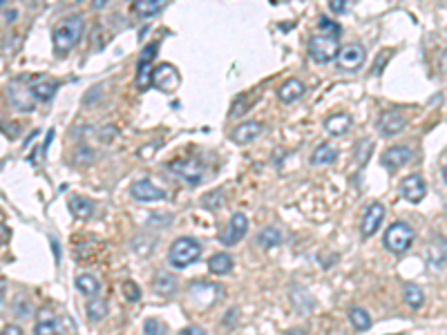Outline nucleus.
<instances>
[{
    "mask_svg": "<svg viewBox=\"0 0 447 335\" xmlns=\"http://www.w3.org/2000/svg\"><path fill=\"white\" fill-rule=\"evenodd\" d=\"M83 27H85V23H83V16L80 14L67 16L65 21L54 27V34H52L54 50H56L58 54L69 52L80 41V36H83Z\"/></svg>",
    "mask_w": 447,
    "mask_h": 335,
    "instance_id": "nucleus-1",
    "label": "nucleus"
},
{
    "mask_svg": "<svg viewBox=\"0 0 447 335\" xmlns=\"http://www.w3.org/2000/svg\"><path fill=\"white\" fill-rule=\"evenodd\" d=\"M201 257V244L193 237H179L168 250V261L173 268H186Z\"/></svg>",
    "mask_w": 447,
    "mask_h": 335,
    "instance_id": "nucleus-2",
    "label": "nucleus"
},
{
    "mask_svg": "<svg viewBox=\"0 0 447 335\" xmlns=\"http://www.w3.org/2000/svg\"><path fill=\"white\" fill-rule=\"evenodd\" d=\"M411 244H414V230H411V226L405 221L391 224L387 233H384V246H387L389 252L402 255L405 250H409Z\"/></svg>",
    "mask_w": 447,
    "mask_h": 335,
    "instance_id": "nucleus-3",
    "label": "nucleus"
},
{
    "mask_svg": "<svg viewBox=\"0 0 447 335\" xmlns=\"http://www.w3.org/2000/svg\"><path fill=\"white\" fill-rule=\"evenodd\" d=\"M309 54L316 63H331L338 58L340 54V41L338 36H329V34H316L309 41Z\"/></svg>",
    "mask_w": 447,
    "mask_h": 335,
    "instance_id": "nucleus-4",
    "label": "nucleus"
},
{
    "mask_svg": "<svg viewBox=\"0 0 447 335\" xmlns=\"http://www.w3.org/2000/svg\"><path fill=\"white\" fill-rule=\"evenodd\" d=\"M168 170L173 172V175L182 177L186 184H190V186H199L206 177L204 164H199V161H195V159H177L173 164H168Z\"/></svg>",
    "mask_w": 447,
    "mask_h": 335,
    "instance_id": "nucleus-5",
    "label": "nucleus"
},
{
    "mask_svg": "<svg viewBox=\"0 0 447 335\" xmlns=\"http://www.w3.org/2000/svg\"><path fill=\"white\" fill-rule=\"evenodd\" d=\"M246 230H248V217L244 213H235L230 217L226 230L219 235V241L224 246H235V244L246 235Z\"/></svg>",
    "mask_w": 447,
    "mask_h": 335,
    "instance_id": "nucleus-6",
    "label": "nucleus"
},
{
    "mask_svg": "<svg viewBox=\"0 0 447 335\" xmlns=\"http://www.w3.org/2000/svg\"><path fill=\"white\" fill-rule=\"evenodd\" d=\"M152 85L161 92H173L179 85V74L177 69L170 65V63H161L155 69H152Z\"/></svg>",
    "mask_w": 447,
    "mask_h": 335,
    "instance_id": "nucleus-7",
    "label": "nucleus"
},
{
    "mask_svg": "<svg viewBox=\"0 0 447 335\" xmlns=\"http://www.w3.org/2000/svg\"><path fill=\"white\" fill-rule=\"evenodd\" d=\"M364 56H367V52H364V47L360 43H349V45H345V47H340L338 65L342 69L353 72L364 63Z\"/></svg>",
    "mask_w": 447,
    "mask_h": 335,
    "instance_id": "nucleus-8",
    "label": "nucleus"
},
{
    "mask_svg": "<svg viewBox=\"0 0 447 335\" xmlns=\"http://www.w3.org/2000/svg\"><path fill=\"white\" fill-rule=\"evenodd\" d=\"M130 193H132L134 199H137V202H143V204H148V202H164V199H166L164 190H161L159 186H155L148 179L134 181L132 188H130Z\"/></svg>",
    "mask_w": 447,
    "mask_h": 335,
    "instance_id": "nucleus-9",
    "label": "nucleus"
},
{
    "mask_svg": "<svg viewBox=\"0 0 447 335\" xmlns=\"http://www.w3.org/2000/svg\"><path fill=\"white\" fill-rule=\"evenodd\" d=\"M405 125H407V119L400 110H389V112L380 114V119H378V130L382 137H396V134L405 130Z\"/></svg>",
    "mask_w": 447,
    "mask_h": 335,
    "instance_id": "nucleus-10",
    "label": "nucleus"
},
{
    "mask_svg": "<svg viewBox=\"0 0 447 335\" xmlns=\"http://www.w3.org/2000/svg\"><path fill=\"white\" fill-rule=\"evenodd\" d=\"M157 52V45H148L146 50L141 52L139 65H137V76H134V83H137L139 89H148L152 85V54Z\"/></svg>",
    "mask_w": 447,
    "mask_h": 335,
    "instance_id": "nucleus-11",
    "label": "nucleus"
},
{
    "mask_svg": "<svg viewBox=\"0 0 447 335\" xmlns=\"http://www.w3.org/2000/svg\"><path fill=\"white\" fill-rule=\"evenodd\" d=\"M400 193L402 197L407 199L411 204H420L425 199V193H427V186H425V179L420 175H409L402 179L400 184Z\"/></svg>",
    "mask_w": 447,
    "mask_h": 335,
    "instance_id": "nucleus-12",
    "label": "nucleus"
},
{
    "mask_svg": "<svg viewBox=\"0 0 447 335\" xmlns=\"http://www.w3.org/2000/svg\"><path fill=\"white\" fill-rule=\"evenodd\" d=\"M382 217H384V206L382 204H371L369 208L364 210L362 215V221H360V233H362V237H371V235H375V230L380 228V224H382Z\"/></svg>",
    "mask_w": 447,
    "mask_h": 335,
    "instance_id": "nucleus-13",
    "label": "nucleus"
},
{
    "mask_svg": "<svg viewBox=\"0 0 447 335\" xmlns=\"http://www.w3.org/2000/svg\"><path fill=\"white\" fill-rule=\"evenodd\" d=\"M411 159V148L409 146H391L384 150L382 155V168H387L389 172H396L405 164H409Z\"/></svg>",
    "mask_w": 447,
    "mask_h": 335,
    "instance_id": "nucleus-14",
    "label": "nucleus"
},
{
    "mask_svg": "<svg viewBox=\"0 0 447 335\" xmlns=\"http://www.w3.org/2000/svg\"><path fill=\"white\" fill-rule=\"evenodd\" d=\"M304 92H307V87H304L300 78H289L280 85V89H277V98H280L282 103H295L298 98L304 96Z\"/></svg>",
    "mask_w": 447,
    "mask_h": 335,
    "instance_id": "nucleus-15",
    "label": "nucleus"
},
{
    "mask_svg": "<svg viewBox=\"0 0 447 335\" xmlns=\"http://www.w3.org/2000/svg\"><path fill=\"white\" fill-rule=\"evenodd\" d=\"M262 134V123L257 121H244L232 130V141L235 143H250Z\"/></svg>",
    "mask_w": 447,
    "mask_h": 335,
    "instance_id": "nucleus-16",
    "label": "nucleus"
},
{
    "mask_svg": "<svg viewBox=\"0 0 447 335\" xmlns=\"http://www.w3.org/2000/svg\"><path fill=\"white\" fill-rule=\"evenodd\" d=\"M67 204H69L72 215L78 217V219H87V217H92V213H94V204L89 202L87 197L72 195V197L67 199Z\"/></svg>",
    "mask_w": 447,
    "mask_h": 335,
    "instance_id": "nucleus-17",
    "label": "nucleus"
},
{
    "mask_svg": "<svg viewBox=\"0 0 447 335\" xmlns=\"http://www.w3.org/2000/svg\"><path fill=\"white\" fill-rule=\"evenodd\" d=\"M325 128L329 134H334V137H342V134L349 132V128H351V116L349 114H334V116H329L327 123H325Z\"/></svg>",
    "mask_w": 447,
    "mask_h": 335,
    "instance_id": "nucleus-18",
    "label": "nucleus"
},
{
    "mask_svg": "<svg viewBox=\"0 0 447 335\" xmlns=\"http://www.w3.org/2000/svg\"><path fill=\"white\" fill-rule=\"evenodd\" d=\"M56 89H58L56 80H36V83H32L30 92H32V96L39 98V101H52L54 94H56Z\"/></svg>",
    "mask_w": 447,
    "mask_h": 335,
    "instance_id": "nucleus-19",
    "label": "nucleus"
},
{
    "mask_svg": "<svg viewBox=\"0 0 447 335\" xmlns=\"http://www.w3.org/2000/svg\"><path fill=\"white\" fill-rule=\"evenodd\" d=\"M336 159H338V148L331 146V143H322V146L313 152L311 164L313 166H329V164H334Z\"/></svg>",
    "mask_w": 447,
    "mask_h": 335,
    "instance_id": "nucleus-20",
    "label": "nucleus"
},
{
    "mask_svg": "<svg viewBox=\"0 0 447 335\" xmlns=\"http://www.w3.org/2000/svg\"><path fill=\"white\" fill-rule=\"evenodd\" d=\"M74 284H76V291L80 295H85V297H94V295H98V291H101V282H98L96 277L87 275V273L78 275Z\"/></svg>",
    "mask_w": 447,
    "mask_h": 335,
    "instance_id": "nucleus-21",
    "label": "nucleus"
},
{
    "mask_svg": "<svg viewBox=\"0 0 447 335\" xmlns=\"http://www.w3.org/2000/svg\"><path fill=\"white\" fill-rule=\"evenodd\" d=\"M208 268H210L212 275H228L232 270V257L228 255V252H217V255L210 257Z\"/></svg>",
    "mask_w": 447,
    "mask_h": 335,
    "instance_id": "nucleus-22",
    "label": "nucleus"
},
{
    "mask_svg": "<svg viewBox=\"0 0 447 335\" xmlns=\"http://www.w3.org/2000/svg\"><path fill=\"white\" fill-rule=\"evenodd\" d=\"M402 297H405L409 309H414V311H418L420 306L425 304V295H423V291H420V286H416V284L402 286Z\"/></svg>",
    "mask_w": 447,
    "mask_h": 335,
    "instance_id": "nucleus-23",
    "label": "nucleus"
},
{
    "mask_svg": "<svg viewBox=\"0 0 447 335\" xmlns=\"http://www.w3.org/2000/svg\"><path fill=\"white\" fill-rule=\"evenodd\" d=\"M164 7H166V0H137V3L132 5L134 14H139V16H155Z\"/></svg>",
    "mask_w": 447,
    "mask_h": 335,
    "instance_id": "nucleus-24",
    "label": "nucleus"
},
{
    "mask_svg": "<svg viewBox=\"0 0 447 335\" xmlns=\"http://www.w3.org/2000/svg\"><path fill=\"white\" fill-rule=\"evenodd\" d=\"M291 300L295 304V309H298L300 313H309L313 311V300H311V295L304 291L302 286H293V291H291Z\"/></svg>",
    "mask_w": 447,
    "mask_h": 335,
    "instance_id": "nucleus-25",
    "label": "nucleus"
},
{
    "mask_svg": "<svg viewBox=\"0 0 447 335\" xmlns=\"http://www.w3.org/2000/svg\"><path fill=\"white\" fill-rule=\"evenodd\" d=\"M257 244L262 248H275V246H280L282 244V233L273 228V226H268V228H264L262 233H259V237H257Z\"/></svg>",
    "mask_w": 447,
    "mask_h": 335,
    "instance_id": "nucleus-26",
    "label": "nucleus"
},
{
    "mask_svg": "<svg viewBox=\"0 0 447 335\" xmlns=\"http://www.w3.org/2000/svg\"><path fill=\"white\" fill-rule=\"evenodd\" d=\"M349 320H351V324H353L356 331H367V329L371 327L369 313H367L364 309H360V306H353V309L349 311Z\"/></svg>",
    "mask_w": 447,
    "mask_h": 335,
    "instance_id": "nucleus-27",
    "label": "nucleus"
},
{
    "mask_svg": "<svg viewBox=\"0 0 447 335\" xmlns=\"http://www.w3.org/2000/svg\"><path fill=\"white\" fill-rule=\"evenodd\" d=\"M34 335H61L58 322L54 318L39 320V322H36V327H34Z\"/></svg>",
    "mask_w": 447,
    "mask_h": 335,
    "instance_id": "nucleus-28",
    "label": "nucleus"
},
{
    "mask_svg": "<svg viewBox=\"0 0 447 335\" xmlns=\"http://www.w3.org/2000/svg\"><path fill=\"white\" fill-rule=\"evenodd\" d=\"M105 315H107V306H105V302H101V300H92V302H87V318L92 320V322L103 320Z\"/></svg>",
    "mask_w": 447,
    "mask_h": 335,
    "instance_id": "nucleus-29",
    "label": "nucleus"
},
{
    "mask_svg": "<svg viewBox=\"0 0 447 335\" xmlns=\"http://www.w3.org/2000/svg\"><path fill=\"white\" fill-rule=\"evenodd\" d=\"M175 286H177V279L170 277L168 273H161L157 277V288L159 293H175Z\"/></svg>",
    "mask_w": 447,
    "mask_h": 335,
    "instance_id": "nucleus-30",
    "label": "nucleus"
},
{
    "mask_svg": "<svg viewBox=\"0 0 447 335\" xmlns=\"http://www.w3.org/2000/svg\"><path fill=\"white\" fill-rule=\"evenodd\" d=\"M143 333L146 335H166V324L161 320H146L143 322Z\"/></svg>",
    "mask_w": 447,
    "mask_h": 335,
    "instance_id": "nucleus-31",
    "label": "nucleus"
},
{
    "mask_svg": "<svg viewBox=\"0 0 447 335\" xmlns=\"http://www.w3.org/2000/svg\"><path fill=\"white\" fill-rule=\"evenodd\" d=\"M123 295H125V300H130V302L141 300V291L134 282H123Z\"/></svg>",
    "mask_w": 447,
    "mask_h": 335,
    "instance_id": "nucleus-32",
    "label": "nucleus"
},
{
    "mask_svg": "<svg viewBox=\"0 0 447 335\" xmlns=\"http://www.w3.org/2000/svg\"><path fill=\"white\" fill-rule=\"evenodd\" d=\"M318 27H320L322 32H327L329 36H338L340 34V27L336 23H331L329 18H325V16H322L320 21H318Z\"/></svg>",
    "mask_w": 447,
    "mask_h": 335,
    "instance_id": "nucleus-33",
    "label": "nucleus"
},
{
    "mask_svg": "<svg viewBox=\"0 0 447 335\" xmlns=\"http://www.w3.org/2000/svg\"><path fill=\"white\" fill-rule=\"evenodd\" d=\"M358 148H360V155H358V161H360V164H364V159H369V155H371L373 143H371V141H360V143H358Z\"/></svg>",
    "mask_w": 447,
    "mask_h": 335,
    "instance_id": "nucleus-34",
    "label": "nucleus"
},
{
    "mask_svg": "<svg viewBox=\"0 0 447 335\" xmlns=\"http://www.w3.org/2000/svg\"><path fill=\"white\" fill-rule=\"evenodd\" d=\"M329 9H331V12H334V14H342L345 9H347V3H345V0H331V3H329Z\"/></svg>",
    "mask_w": 447,
    "mask_h": 335,
    "instance_id": "nucleus-35",
    "label": "nucleus"
},
{
    "mask_svg": "<svg viewBox=\"0 0 447 335\" xmlns=\"http://www.w3.org/2000/svg\"><path fill=\"white\" fill-rule=\"evenodd\" d=\"M0 335H23V329L16 327V324H9V327L0 329Z\"/></svg>",
    "mask_w": 447,
    "mask_h": 335,
    "instance_id": "nucleus-36",
    "label": "nucleus"
},
{
    "mask_svg": "<svg viewBox=\"0 0 447 335\" xmlns=\"http://www.w3.org/2000/svg\"><path fill=\"white\" fill-rule=\"evenodd\" d=\"M177 335H206V331L201 327H188V329H182Z\"/></svg>",
    "mask_w": 447,
    "mask_h": 335,
    "instance_id": "nucleus-37",
    "label": "nucleus"
},
{
    "mask_svg": "<svg viewBox=\"0 0 447 335\" xmlns=\"http://www.w3.org/2000/svg\"><path fill=\"white\" fill-rule=\"evenodd\" d=\"M92 7H94V9H103V7H105V0H94Z\"/></svg>",
    "mask_w": 447,
    "mask_h": 335,
    "instance_id": "nucleus-38",
    "label": "nucleus"
},
{
    "mask_svg": "<svg viewBox=\"0 0 447 335\" xmlns=\"http://www.w3.org/2000/svg\"><path fill=\"white\" fill-rule=\"evenodd\" d=\"M286 335H307V333H304V331H289Z\"/></svg>",
    "mask_w": 447,
    "mask_h": 335,
    "instance_id": "nucleus-39",
    "label": "nucleus"
},
{
    "mask_svg": "<svg viewBox=\"0 0 447 335\" xmlns=\"http://www.w3.org/2000/svg\"><path fill=\"white\" fill-rule=\"evenodd\" d=\"M3 300H5V291H3V286H0V306H3Z\"/></svg>",
    "mask_w": 447,
    "mask_h": 335,
    "instance_id": "nucleus-40",
    "label": "nucleus"
},
{
    "mask_svg": "<svg viewBox=\"0 0 447 335\" xmlns=\"http://www.w3.org/2000/svg\"><path fill=\"white\" fill-rule=\"evenodd\" d=\"M443 177H445V181H447V164L443 166Z\"/></svg>",
    "mask_w": 447,
    "mask_h": 335,
    "instance_id": "nucleus-41",
    "label": "nucleus"
}]
</instances>
